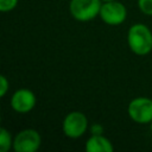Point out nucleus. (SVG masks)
Returning <instances> with one entry per match:
<instances>
[{"mask_svg": "<svg viewBox=\"0 0 152 152\" xmlns=\"http://www.w3.org/2000/svg\"><path fill=\"white\" fill-rule=\"evenodd\" d=\"M127 44L129 50L138 55L145 56L152 51V32L145 24H133L127 32Z\"/></svg>", "mask_w": 152, "mask_h": 152, "instance_id": "1", "label": "nucleus"}, {"mask_svg": "<svg viewBox=\"0 0 152 152\" xmlns=\"http://www.w3.org/2000/svg\"><path fill=\"white\" fill-rule=\"evenodd\" d=\"M102 0H70L69 11L77 21H90L100 14Z\"/></svg>", "mask_w": 152, "mask_h": 152, "instance_id": "2", "label": "nucleus"}, {"mask_svg": "<svg viewBox=\"0 0 152 152\" xmlns=\"http://www.w3.org/2000/svg\"><path fill=\"white\" fill-rule=\"evenodd\" d=\"M89 122L82 112L72 110L68 113L63 121H62V131L65 137L70 139H78L81 138L88 129Z\"/></svg>", "mask_w": 152, "mask_h": 152, "instance_id": "3", "label": "nucleus"}, {"mask_svg": "<svg viewBox=\"0 0 152 152\" xmlns=\"http://www.w3.org/2000/svg\"><path fill=\"white\" fill-rule=\"evenodd\" d=\"M127 114L137 124H150L152 121V99L146 96L134 97L127 106Z\"/></svg>", "mask_w": 152, "mask_h": 152, "instance_id": "4", "label": "nucleus"}, {"mask_svg": "<svg viewBox=\"0 0 152 152\" xmlns=\"http://www.w3.org/2000/svg\"><path fill=\"white\" fill-rule=\"evenodd\" d=\"M99 15L104 24L110 26H118L126 20L127 10H126V6L120 1H116V0L104 1L102 2Z\"/></svg>", "mask_w": 152, "mask_h": 152, "instance_id": "5", "label": "nucleus"}, {"mask_svg": "<svg viewBox=\"0 0 152 152\" xmlns=\"http://www.w3.org/2000/svg\"><path fill=\"white\" fill-rule=\"evenodd\" d=\"M42 144V137L33 128H25L13 138V150L15 152H36Z\"/></svg>", "mask_w": 152, "mask_h": 152, "instance_id": "6", "label": "nucleus"}, {"mask_svg": "<svg viewBox=\"0 0 152 152\" xmlns=\"http://www.w3.org/2000/svg\"><path fill=\"white\" fill-rule=\"evenodd\" d=\"M37 102L34 93L27 88H20L15 90L11 96V107L14 112L25 114L31 112Z\"/></svg>", "mask_w": 152, "mask_h": 152, "instance_id": "7", "label": "nucleus"}, {"mask_svg": "<svg viewBox=\"0 0 152 152\" xmlns=\"http://www.w3.org/2000/svg\"><path fill=\"white\" fill-rule=\"evenodd\" d=\"M87 152H112L114 146L112 141L103 134H91L84 146Z\"/></svg>", "mask_w": 152, "mask_h": 152, "instance_id": "8", "label": "nucleus"}, {"mask_svg": "<svg viewBox=\"0 0 152 152\" xmlns=\"http://www.w3.org/2000/svg\"><path fill=\"white\" fill-rule=\"evenodd\" d=\"M10 148H13V138L11 133L5 127H2L0 129V151L7 152Z\"/></svg>", "mask_w": 152, "mask_h": 152, "instance_id": "9", "label": "nucleus"}, {"mask_svg": "<svg viewBox=\"0 0 152 152\" xmlns=\"http://www.w3.org/2000/svg\"><path fill=\"white\" fill-rule=\"evenodd\" d=\"M138 8L146 15H152V0H138Z\"/></svg>", "mask_w": 152, "mask_h": 152, "instance_id": "10", "label": "nucleus"}, {"mask_svg": "<svg viewBox=\"0 0 152 152\" xmlns=\"http://www.w3.org/2000/svg\"><path fill=\"white\" fill-rule=\"evenodd\" d=\"M18 5V0H0V11L2 13L13 11Z\"/></svg>", "mask_w": 152, "mask_h": 152, "instance_id": "11", "label": "nucleus"}, {"mask_svg": "<svg viewBox=\"0 0 152 152\" xmlns=\"http://www.w3.org/2000/svg\"><path fill=\"white\" fill-rule=\"evenodd\" d=\"M8 88H10V82L6 78L5 75H1L0 76V96L4 97L6 95V93L8 91Z\"/></svg>", "mask_w": 152, "mask_h": 152, "instance_id": "12", "label": "nucleus"}, {"mask_svg": "<svg viewBox=\"0 0 152 152\" xmlns=\"http://www.w3.org/2000/svg\"><path fill=\"white\" fill-rule=\"evenodd\" d=\"M89 129H90V133H91V134H95V135H97V134H103V131H104L103 126H102L101 124H99V122L93 124V125L89 127Z\"/></svg>", "mask_w": 152, "mask_h": 152, "instance_id": "13", "label": "nucleus"}, {"mask_svg": "<svg viewBox=\"0 0 152 152\" xmlns=\"http://www.w3.org/2000/svg\"><path fill=\"white\" fill-rule=\"evenodd\" d=\"M150 128H151V132H152V121L150 122Z\"/></svg>", "mask_w": 152, "mask_h": 152, "instance_id": "14", "label": "nucleus"}, {"mask_svg": "<svg viewBox=\"0 0 152 152\" xmlns=\"http://www.w3.org/2000/svg\"><path fill=\"white\" fill-rule=\"evenodd\" d=\"M104 1H112V0H102V2H104Z\"/></svg>", "mask_w": 152, "mask_h": 152, "instance_id": "15", "label": "nucleus"}]
</instances>
